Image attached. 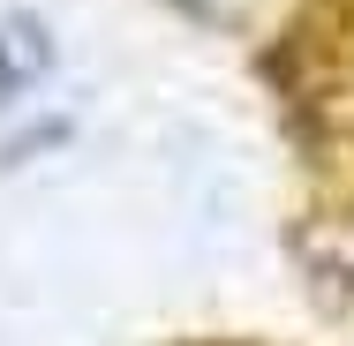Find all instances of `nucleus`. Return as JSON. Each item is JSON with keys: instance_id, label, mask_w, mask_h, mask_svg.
Returning a JSON list of instances; mask_svg holds the SVG:
<instances>
[{"instance_id": "1", "label": "nucleus", "mask_w": 354, "mask_h": 346, "mask_svg": "<svg viewBox=\"0 0 354 346\" xmlns=\"http://www.w3.org/2000/svg\"><path fill=\"white\" fill-rule=\"evenodd\" d=\"M46 68H53V46H46V30H38L30 15H0V98L30 90Z\"/></svg>"}]
</instances>
